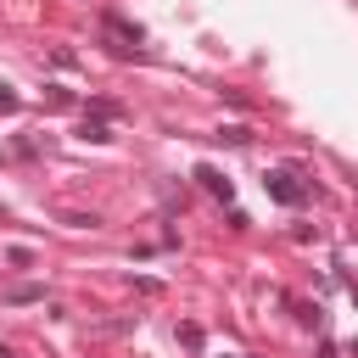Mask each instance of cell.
Returning a JSON list of instances; mask_svg holds the SVG:
<instances>
[{"label": "cell", "instance_id": "cell-5", "mask_svg": "<svg viewBox=\"0 0 358 358\" xmlns=\"http://www.w3.org/2000/svg\"><path fill=\"white\" fill-rule=\"evenodd\" d=\"M78 140H90V145H106V140H112V129H106L101 117H84V123H78Z\"/></svg>", "mask_w": 358, "mask_h": 358}, {"label": "cell", "instance_id": "cell-3", "mask_svg": "<svg viewBox=\"0 0 358 358\" xmlns=\"http://www.w3.org/2000/svg\"><path fill=\"white\" fill-rule=\"evenodd\" d=\"M6 308H28V302H45V285H34V280H22V285H6V296H0Z\"/></svg>", "mask_w": 358, "mask_h": 358}, {"label": "cell", "instance_id": "cell-1", "mask_svg": "<svg viewBox=\"0 0 358 358\" xmlns=\"http://www.w3.org/2000/svg\"><path fill=\"white\" fill-rule=\"evenodd\" d=\"M101 39H106L117 56H134V50L145 45V28H140V22H129L123 11H101Z\"/></svg>", "mask_w": 358, "mask_h": 358}, {"label": "cell", "instance_id": "cell-8", "mask_svg": "<svg viewBox=\"0 0 358 358\" xmlns=\"http://www.w3.org/2000/svg\"><path fill=\"white\" fill-rule=\"evenodd\" d=\"M17 106H22V95H17V90L0 78V112H17Z\"/></svg>", "mask_w": 358, "mask_h": 358}, {"label": "cell", "instance_id": "cell-12", "mask_svg": "<svg viewBox=\"0 0 358 358\" xmlns=\"http://www.w3.org/2000/svg\"><path fill=\"white\" fill-rule=\"evenodd\" d=\"M45 106H50V112H62V106H73V95H67V90H50V95H45Z\"/></svg>", "mask_w": 358, "mask_h": 358}, {"label": "cell", "instance_id": "cell-10", "mask_svg": "<svg viewBox=\"0 0 358 358\" xmlns=\"http://www.w3.org/2000/svg\"><path fill=\"white\" fill-rule=\"evenodd\" d=\"M6 157H17V162H28V157H34V140H11V145H6Z\"/></svg>", "mask_w": 358, "mask_h": 358}, {"label": "cell", "instance_id": "cell-13", "mask_svg": "<svg viewBox=\"0 0 358 358\" xmlns=\"http://www.w3.org/2000/svg\"><path fill=\"white\" fill-rule=\"evenodd\" d=\"M179 341L185 347H201V324H179Z\"/></svg>", "mask_w": 358, "mask_h": 358}, {"label": "cell", "instance_id": "cell-9", "mask_svg": "<svg viewBox=\"0 0 358 358\" xmlns=\"http://www.w3.org/2000/svg\"><path fill=\"white\" fill-rule=\"evenodd\" d=\"M218 140H229V145H246V140H252V134H246V129H241V123H229V129H218Z\"/></svg>", "mask_w": 358, "mask_h": 358}, {"label": "cell", "instance_id": "cell-7", "mask_svg": "<svg viewBox=\"0 0 358 358\" xmlns=\"http://www.w3.org/2000/svg\"><path fill=\"white\" fill-rule=\"evenodd\" d=\"M117 112H123V106H117V101H106V95H101V101H90V117H101V123H106V117H117Z\"/></svg>", "mask_w": 358, "mask_h": 358}, {"label": "cell", "instance_id": "cell-11", "mask_svg": "<svg viewBox=\"0 0 358 358\" xmlns=\"http://www.w3.org/2000/svg\"><path fill=\"white\" fill-rule=\"evenodd\" d=\"M6 263H11V268H28V263H34V252H28V246H11V252H6Z\"/></svg>", "mask_w": 358, "mask_h": 358}, {"label": "cell", "instance_id": "cell-2", "mask_svg": "<svg viewBox=\"0 0 358 358\" xmlns=\"http://www.w3.org/2000/svg\"><path fill=\"white\" fill-rule=\"evenodd\" d=\"M263 190H268L274 201H285V207H302V201H308V185H296L291 168H274V173L263 179Z\"/></svg>", "mask_w": 358, "mask_h": 358}, {"label": "cell", "instance_id": "cell-6", "mask_svg": "<svg viewBox=\"0 0 358 358\" xmlns=\"http://www.w3.org/2000/svg\"><path fill=\"white\" fill-rule=\"evenodd\" d=\"M56 218H62V224H67V229H95V224H101V218H95V213H73V207H62V213H56Z\"/></svg>", "mask_w": 358, "mask_h": 358}, {"label": "cell", "instance_id": "cell-4", "mask_svg": "<svg viewBox=\"0 0 358 358\" xmlns=\"http://www.w3.org/2000/svg\"><path fill=\"white\" fill-rule=\"evenodd\" d=\"M196 179H201V185H207V190H213L218 201H235V185H229V179H224L218 168H207V162H201V168H196Z\"/></svg>", "mask_w": 358, "mask_h": 358}]
</instances>
